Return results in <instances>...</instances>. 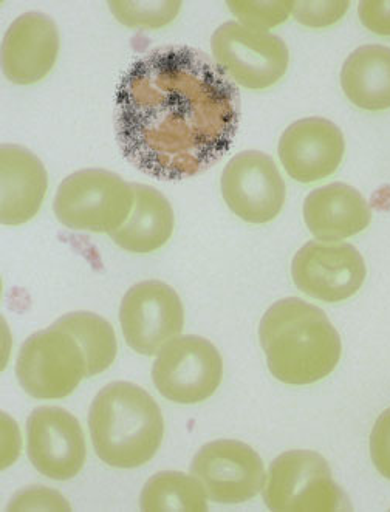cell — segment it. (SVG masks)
Returning a JSON list of instances; mask_svg holds the SVG:
<instances>
[{
	"label": "cell",
	"mask_w": 390,
	"mask_h": 512,
	"mask_svg": "<svg viewBox=\"0 0 390 512\" xmlns=\"http://www.w3.org/2000/svg\"><path fill=\"white\" fill-rule=\"evenodd\" d=\"M240 96L197 48L158 47L130 65L115 98L126 160L149 177L183 180L213 168L239 129Z\"/></svg>",
	"instance_id": "cell-1"
},
{
	"label": "cell",
	"mask_w": 390,
	"mask_h": 512,
	"mask_svg": "<svg viewBox=\"0 0 390 512\" xmlns=\"http://www.w3.org/2000/svg\"><path fill=\"white\" fill-rule=\"evenodd\" d=\"M259 339L268 369L290 386H308L327 378L338 366L343 345L321 308L287 297L268 308Z\"/></svg>",
	"instance_id": "cell-2"
},
{
	"label": "cell",
	"mask_w": 390,
	"mask_h": 512,
	"mask_svg": "<svg viewBox=\"0 0 390 512\" xmlns=\"http://www.w3.org/2000/svg\"><path fill=\"white\" fill-rule=\"evenodd\" d=\"M93 449L110 468L135 469L157 454L165 437L160 407L146 390L127 381L104 387L90 406Z\"/></svg>",
	"instance_id": "cell-3"
},
{
	"label": "cell",
	"mask_w": 390,
	"mask_h": 512,
	"mask_svg": "<svg viewBox=\"0 0 390 512\" xmlns=\"http://www.w3.org/2000/svg\"><path fill=\"white\" fill-rule=\"evenodd\" d=\"M132 185L104 169H83L62 181L53 211L65 228L112 234L134 209Z\"/></svg>",
	"instance_id": "cell-4"
},
{
	"label": "cell",
	"mask_w": 390,
	"mask_h": 512,
	"mask_svg": "<svg viewBox=\"0 0 390 512\" xmlns=\"http://www.w3.org/2000/svg\"><path fill=\"white\" fill-rule=\"evenodd\" d=\"M264 500L276 512L343 511L349 505L329 463L313 451L279 455L268 471Z\"/></svg>",
	"instance_id": "cell-5"
},
{
	"label": "cell",
	"mask_w": 390,
	"mask_h": 512,
	"mask_svg": "<svg viewBox=\"0 0 390 512\" xmlns=\"http://www.w3.org/2000/svg\"><path fill=\"white\" fill-rule=\"evenodd\" d=\"M16 376L31 398L61 400L87 378V358L70 333L52 325L22 344Z\"/></svg>",
	"instance_id": "cell-6"
},
{
	"label": "cell",
	"mask_w": 390,
	"mask_h": 512,
	"mask_svg": "<svg viewBox=\"0 0 390 512\" xmlns=\"http://www.w3.org/2000/svg\"><path fill=\"white\" fill-rule=\"evenodd\" d=\"M211 52L234 84L250 90L278 84L290 64L287 44L279 36L239 22H225L214 31Z\"/></svg>",
	"instance_id": "cell-7"
},
{
	"label": "cell",
	"mask_w": 390,
	"mask_h": 512,
	"mask_svg": "<svg viewBox=\"0 0 390 512\" xmlns=\"http://www.w3.org/2000/svg\"><path fill=\"white\" fill-rule=\"evenodd\" d=\"M223 361L213 342L202 336H177L158 352L152 379L163 398L172 403L199 404L219 389Z\"/></svg>",
	"instance_id": "cell-8"
},
{
	"label": "cell",
	"mask_w": 390,
	"mask_h": 512,
	"mask_svg": "<svg viewBox=\"0 0 390 512\" xmlns=\"http://www.w3.org/2000/svg\"><path fill=\"white\" fill-rule=\"evenodd\" d=\"M120 322L130 349L154 356L182 333L185 310L174 288L160 280H144L124 294Z\"/></svg>",
	"instance_id": "cell-9"
},
{
	"label": "cell",
	"mask_w": 390,
	"mask_h": 512,
	"mask_svg": "<svg viewBox=\"0 0 390 512\" xmlns=\"http://www.w3.org/2000/svg\"><path fill=\"white\" fill-rule=\"evenodd\" d=\"M222 195L226 205L243 222L262 225L271 222L284 208L287 188L270 155L245 151L234 155L222 174Z\"/></svg>",
	"instance_id": "cell-10"
},
{
	"label": "cell",
	"mask_w": 390,
	"mask_h": 512,
	"mask_svg": "<svg viewBox=\"0 0 390 512\" xmlns=\"http://www.w3.org/2000/svg\"><path fill=\"white\" fill-rule=\"evenodd\" d=\"M191 474L202 483L208 499L223 505L254 499L267 482L262 458L236 440L205 444L192 461Z\"/></svg>",
	"instance_id": "cell-11"
},
{
	"label": "cell",
	"mask_w": 390,
	"mask_h": 512,
	"mask_svg": "<svg viewBox=\"0 0 390 512\" xmlns=\"http://www.w3.org/2000/svg\"><path fill=\"white\" fill-rule=\"evenodd\" d=\"M366 262L349 243L308 242L291 263L296 287L318 301L343 302L366 282Z\"/></svg>",
	"instance_id": "cell-12"
},
{
	"label": "cell",
	"mask_w": 390,
	"mask_h": 512,
	"mask_svg": "<svg viewBox=\"0 0 390 512\" xmlns=\"http://www.w3.org/2000/svg\"><path fill=\"white\" fill-rule=\"evenodd\" d=\"M28 458L44 477L65 482L83 471L87 448L83 427L67 410L44 406L27 423Z\"/></svg>",
	"instance_id": "cell-13"
},
{
	"label": "cell",
	"mask_w": 390,
	"mask_h": 512,
	"mask_svg": "<svg viewBox=\"0 0 390 512\" xmlns=\"http://www.w3.org/2000/svg\"><path fill=\"white\" fill-rule=\"evenodd\" d=\"M279 158L299 183H315L338 171L346 152L343 132L325 118H304L287 127L279 141Z\"/></svg>",
	"instance_id": "cell-14"
},
{
	"label": "cell",
	"mask_w": 390,
	"mask_h": 512,
	"mask_svg": "<svg viewBox=\"0 0 390 512\" xmlns=\"http://www.w3.org/2000/svg\"><path fill=\"white\" fill-rule=\"evenodd\" d=\"M59 31L47 14L25 13L8 28L2 42V70L19 86L42 81L55 67Z\"/></svg>",
	"instance_id": "cell-15"
},
{
	"label": "cell",
	"mask_w": 390,
	"mask_h": 512,
	"mask_svg": "<svg viewBox=\"0 0 390 512\" xmlns=\"http://www.w3.org/2000/svg\"><path fill=\"white\" fill-rule=\"evenodd\" d=\"M47 188V171L33 152L14 144L0 147V222H30L41 209Z\"/></svg>",
	"instance_id": "cell-16"
},
{
	"label": "cell",
	"mask_w": 390,
	"mask_h": 512,
	"mask_svg": "<svg viewBox=\"0 0 390 512\" xmlns=\"http://www.w3.org/2000/svg\"><path fill=\"white\" fill-rule=\"evenodd\" d=\"M308 231L319 242H341L363 233L372 222V209L361 192L346 183H332L310 192L304 202Z\"/></svg>",
	"instance_id": "cell-17"
},
{
	"label": "cell",
	"mask_w": 390,
	"mask_h": 512,
	"mask_svg": "<svg viewBox=\"0 0 390 512\" xmlns=\"http://www.w3.org/2000/svg\"><path fill=\"white\" fill-rule=\"evenodd\" d=\"M134 209L121 228L109 234L121 250L149 254L165 246L174 233V211L168 198L151 186L132 183Z\"/></svg>",
	"instance_id": "cell-18"
},
{
	"label": "cell",
	"mask_w": 390,
	"mask_h": 512,
	"mask_svg": "<svg viewBox=\"0 0 390 512\" xmlns=\"http://www.w3.org/2000/svg\"><path fill=\"white\" fill-rule=\"evenodd\" d=\"M341 87L358 109H390V48L363 45L350 53L341 70Z\"/></svg>",
	"instance_id": "cell-19"
},
{
	"label": "cell",
	"mask_w": 390,
	"mask_h": 512,
	"mask_svg": "<svg viewBox=\"0 0 390 512\" xmlns=\"http://www.w3.org/2000/svg\"><path fill=\"white\" fill-rule=\"evenodd\" d=\"M53 327L70 333L83 347L87 358V378L106 372L117 358L118 342L112 325L89 311L62 316Z\"/></svg>",
	"instance_id": "cell-20"
},
{
	"label": "cell",
	"mask_w": 390,
	"mask_h": 512,
	"mask_svg": "<svg viewBox=\"0 0 390 512\" xmlns=\"http://www.w3.org/2000/svg\"><path fill=\"white\" fill-rule=\"evenodd\" d=\"M206 497L205 488L194 475L160 472L144 485L140 506L146 512H203L208 509Z\"/></svg>",
	"instance_id": "cell-21"
},
{
	"label": "cell",
	"mask_w": 390,
	"mask_h": 512,
	"mask_svg": "<svg viewBox=\"0 0 390 512\" xmlns=\"http://www.w3.org/2000/svg\"><path fill=\"white\" fill-rule=\"evenodd\" d=\"M110 11L120 24L129 28L157 30L171 24L182 10V2H110Z\"/></svg>",
	"instance_id": "cell-22"
},
{
	"label": "cell",
	"mask_w": 390,
	"mask_h": 512,
	"mask_svg": "<svg viewBox=\"0 0 390 512\" xmlns=\"http://www.w3.org/2000/svg\"><path fill=\"white\" fill-rule=\"evenodd\" d=\"M226 7L239 19V24L254 30L268 31L284 24L293 11V2H228Z\"/></svg>",
	"instance_id": "cell-23"
},
{
	"label": "cell",
	"mask_w": 390,
	"mask_h": 512,
	"mask_svg": "<svg viewBox=\"0 0 390 512\" xmlns=\"http://www.w3.org/2000/svg\"><path fill=\"white\" fill-rule=\"evenodd\" d=\"M349 7V2H293L291 14L304 27L325 28L341 21Z\"/></svg>",
	"instance_id": "cell-24"
},
{
	"label": "cell",
	"mask_w": 390,
	"mask_h": 512,
	"mask_svg": "<svg viewBox=\"0 0 390 512\" xmlns=\"http://www.w3.org/2000/svg\"><path fill=\"white\" fill-rule=\"evenodd\" d=\"M370 457L377 471L390 480V409L384 410L373 426L370 434Z\"/></svg>",
	"instance_id": "cell-25"
},
{
	"label": "cell",
	"mask_w": 390,
	"mask_h": 512,
	"mask_svg": "<svg viewBox=\"0 0 390 512\" xmlns=\"http://www.w3.org/2000/svg\"><path fill=\"white\" fill-rule=\"evenodd\" d=\"M28 509H53L67 511L69 503L52 489H33L18 495L10 505V511H28Z\"/></svg>",
	"instance_id": "cell-26"
},
{
	"label": "cell",
	"mask_w": 390,
	"mask_h": 512,
	"mask_svg": "<svg viewBox=\"0 0 390 512\" xmlns=\"http://www.w3.org/2000/svg\"><path fill=\"white\" fill-rule=\"evenodd\" d=\"M358 14L367 30L375 35L390 36V0L361 2Z\"/></svg>",
	"instance_id": "cell-27"
}]
</instances>
